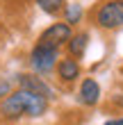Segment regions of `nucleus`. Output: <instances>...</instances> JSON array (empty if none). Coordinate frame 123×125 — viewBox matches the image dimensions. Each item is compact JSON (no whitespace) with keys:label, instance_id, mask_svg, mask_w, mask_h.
<instances>
[{"label":"nucleus","instance_id":"nucleus-6","mask_svg":"<svg viewBox=\"0 0 123 125\" xmlns=\"http://www.w3.org/2000/svg\"><path fill=\"white\" fill-rule=\"evenodd\" d=\"M98 100H100V86H98V82L91 80V77H87L80 84V102L87 105V107H93Z\"/></svg>","mask_w":123,"mask_h":125},{"label":"nucleus","instance_id":"nucleus-10","mask_svg":"<svg viewBox=\"0 0 123 125\" xmlns=\"http://www.w3.org/2000/svg\"><path fill=\"white\" fill-rule=\"evenodd\" d=\"M64 18H66V23L73 27V25H78L80 23V18H82V7L80 5H66L64 7Z\"/></svg>","mask_w":123,"mask_h":125},{"label":"nucleus","instance_id":"nucleus-9","mask_svg":"<svg viewBox=\"0 0 123 125\" xmlns=\"http://www.w3.org/2000/svg\"><path fill=\"white\" fill-rule=\"evenodd\" d=\"M34 2L39 5L41 11L50 14V16H57V14L64 11V7H66V2H64V0H34Z\"/></svg>","mask_w":123,"mask_h":125},{"label":"nucleus","instance_id":"nucleus-2","mask_svg":"<svg viewBox=\"0 0 123 125\" xmlns=\"http://www.w3.org/2000/svg\"><path fill=\"white\" fill-rule=\"evenodd\" d=\"M59 62V48H50V46H41L37 43L34 50L30 52V66L34 68V73L39 75H48L50 71Z\"/></svg>","mask_w":123,"mask_h":125},{"label":"nucleus","instance_id":"nucleus-11","mask_svg":"<svg viewBox=\"0 0 123 125\" xmlns=\"http://www.w3.org/2000/svg\"><path fill=\"white\" fill-rule=\"evenodd\" d=\"M7 93H9V84L2 82V84H0V98H2V95H7Z\"/></svg>","mask_w":123,"mask_h":125},{"label":"nucleus","instance_id":"nucleus-12","mask_svg":"<svg viewBox=\"0 0 123 125\" xmlns=\"http://www.w3.org/2000/svg\"><path fill=\"white\" fill-rule=\"evenodd\" d=\"M103 125H123V118H112V121H107Z\"/></svg>","mask_w":123,"mask_h":125},{"label":"nucleus","instance_id":"nucleus-3","mask_svg":"<svg viewBox=\"0 0 123 125\" xmlns=\"http://www.w3.org/2000/svg\"><path fill=\"white\" fill-rule=\"evenodd\" d=\"M96 23L103 30H119L123 27V0H110L100 5L96 11Z\"/></svg>","mask_w":123,"mask_h":125},{"label":"nucleus","instance_id":"nucleus-1","mask_svg":"<svg viewBox=\"0 0 123 125\" xmlns=\"http://www.w3.org/2000/svg\"><path fill=\"white\" fill-rule=\"evenodd\" d=\"M48 109V98L39 93H32L27 89H18L14 93H7V98L0 102V116L5 121H18L21 116L37 118Z\"/></svg>","mask_w":123,"mask_h":125},{"label":"nucleus","instance_id":"nucleus-5","mask_svg":"<svg viewBox=\"0 0 123 125\" xmlns=\"http://www.w3.org/2000/svg\"><path fill=\"white\" fill-rule=\"evenodd\" d=\"M18 86L32 91V93H39V95H43V98H48V100L53 98V89L37 75H18Z\"/></svg>","mask_w":123,"mask_h":125},{"label":"nucleus","instance_id":"nucleus-13","mask_svg":"<svg viewBox=\"0 0 123 125\" xmlns=\"http://www.w3.org/2000/svg\"><path fill=\"white\" fill-rule=\"evenodd\" d=\"M119 105H123V98H121V100H119Z\"/></svg>","mask_w":123,"mask_h":125},{"label":"nucleus","instance_id":"nucleus-4","mask_svg":"<svg viewBox=\"0 0 123 125\" xmlns=\"http://www.w3.org/2000/svg\"><path fill=\"white\" fill-rule=\"evenodd\" d=\"M71 36H73V30L64 21V23H53L48 30H43L39 36V43L41 46H50V48H62L64 43H68Z\"/></svg>","mask_w":123,"mask_h":125},{"label":"nucleus","instance_id":"nucleus-7","mask_svg":"<svg viewBox=\"0 0 123 125\" xmlns=\"http://www.w3.org/2000/svg\"><path fill=\"white\" fill-rule=\"evenodd\" d=\"M57 75H59L62 82H75L78 77H80V64H78L75 59H59L57 62Z\"/></svg>","mask_w":123,"mask_h":125},{"label":"nucleus","instance_id":"nucleus-8","mask_svg":"<svg viewBox=\"0 0 123 125\" xmlns=\"http://www.w3.org/2000/svg\"><path fill=\"white\" fill-rule=\"evenodd\" d=\"M87 43H89V34H84V32H80V34H73L68 39V52H71V57H82L84 55V50H87Z\"/></svg>","mask_w":123,"mask_h":125}]
</instances>
